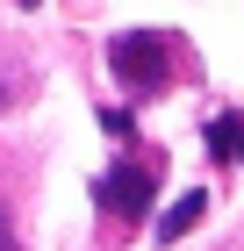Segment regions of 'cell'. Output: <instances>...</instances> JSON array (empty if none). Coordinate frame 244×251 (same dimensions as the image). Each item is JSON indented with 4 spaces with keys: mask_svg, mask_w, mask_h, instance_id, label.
I'll return each instance as SVG.
<instances>
[{
    "mask_svg": "<svg viewBox=\"0 0 244 251\" xmlns=\"http://www.w3.org/2000/svg\"><path fill=\"white\" fill-rule=\"evenodd\" d=\"M0 251H15V230H7V208H0Z\"/></svg>",
    "mask_w": 244,
    "mask_h": 251,
    "instance_id": "8992f818",
    "label": "cell"
},
{
    "mask_svg": "<svg viewBox=\"0 0 244 251\" xmlns=\"http://www.w3.org/2000/svg\"><path fill=\"white\" fill-rule=\"evenodd\" d=\"M208 158H230V165H244V115H237V108H223V115L208 122Z\"/></svg>",
    "mask_w": 244,
    "mask_h": 251,
    "instance_id": "277c9868",
    "label": "cell"
},
{
    "mask_svg": "<svg viewBox=\"0 0 244 251\" xmlns=\"http://www.w3.org/2000/svg\"><path fill=\"white\" fill-rule=\"evenodd\" d=\"M151 194H158V158H130V165H108L94 179V201L108 215H122V223L151 215Z\"/></svg>",
    "mask_w": 244,
    "mask_h": 251,
    "instance_id": "7a4b0ae2",
    "label": "cell"
},
{
    "mask_svg": "<svg viewBox=\"0 0 244 251\" xmlns=\"http://www.w3.org/2000/svg\"><path fill=\"white\" fill-rule=\"evenodd\" d=\"M108 65H115V79H122L130 94H158L172 79V36H158V29H122V36L108 43Z\"/></svg>",
    "mask_w": 244,
    "mask_h": 251,
    "instance_id": "6da1fadb",
    "label": "cell"
},
{
    "mask_svg": "<svg viewBox=\"0 0 244 251\" xmlns=\"http://www.w3.org/2000/svg\"><path fill=\"white\" fill-rule=\"evenodd\" d=\"M15 100H22V72H15V65H7V58H0V115H7Z\"/></svg>",
    "mask_w": 244,
    "mask_h": 251,
    "instance_id": "5b68a950",
    "label": "cell"
},
{
    "mask_svg": "<svg viewBox=\"0 0 244 251\" xmlns=\"http://www.w3.org/2000/svg\"><path fill=\"white\" fill-rule=\"evenodd\" d=\"M201 215H208V194H201V187H194V194H180V201L158 215V244H180V237H187Z\"/></svg>",
    "mask_w": 244,
    "mask_h": 251,
    "instance_id": "3957f363",
    "label": "cell"
}]
</instances>
